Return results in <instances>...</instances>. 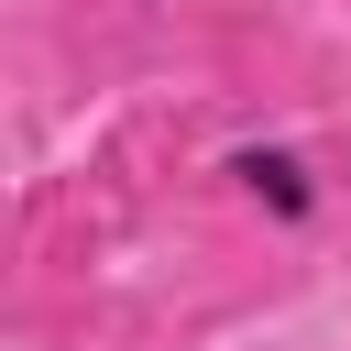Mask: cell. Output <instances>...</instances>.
<instances>
[{"instance_id":"1","label":"cell","mask_w":351,"mask_h":351,"mask_svg":"<svg viewBox=\"0 0 351 351\" xmlns=\"http://www.w3.org/2000/svg\"><path fill=\"white\" fill-rule=\"evenodd\" d=\"M219 186H230V197H241L263 230H285V241L329 219V165H318L307 143H285V132H252V143H230V154H219Z\"/></svg>"}]
</instances>
